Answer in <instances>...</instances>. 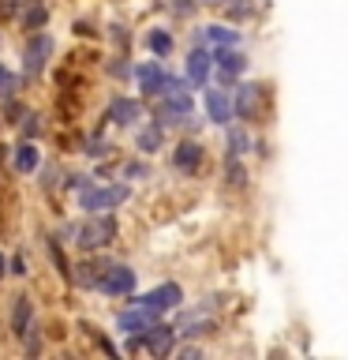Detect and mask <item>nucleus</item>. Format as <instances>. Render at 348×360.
<instances>
[{
  "label": "nucleus",
  "instance_id": "nucleus-1",
  "mask_svg": "<svg viewBox=\"0 0 348 360\" xmlns=\"http://www.w3.org/2000/svg\"><path fill=\"white\" fill-rule=\"evenodd\" d=\"M75 236V244L83 248V252H98V248L112 244V236H116V221L109 218V214H90L83 225H75V229H67Z\"/></svg>",
  "mask_w": 348,
  "mask_h": 360
},
{
  "label": "nucleus",
  "instance_id": "nucleus-2",
  "mask_svg": "<svg viewBox=\"0 0 348 360\" xmlns=\"http://www.w3.org/2000/svg\"><path fill=\"white\" fill-rule=\"evenodd\" d=\"M120 202H128V188L123 184H109V188H86L79 195V207L86 214H105V210H116Z\"/></svg>",
  "mask_w": 348,
  "mask_h": 360
},
{
  "label": "nucleus",
  "instance_id": "nucleus-3",
  "mask_svg": "<svg viewBox=\"0 0 348 360\" xmlns=\"http://www.w3.org/2000/svg\"><path fill=\"white\" fill-rule=\"evenodd\" d=\"M173 342H176V330H173V326H157V323H154L142 338L131 334L128 349H131V353H135V349H150L154 356H168V353H173Z\"/></svg>",
  "mask_w": 348,
  "mask_h": 360
},
{
  "label": "nucleus",
  "instance_id": "nucleus-4",
  "mask_svg": "<svg viewBox=\"0 0 348 360\" xmlns=\"http://www.w3.org/2000/svg\"><path fill=\"white\" fill-rule=\"evenodd\" d=\"M98 289L105 292V297H131L135 292V270L131 266H109L105 274H101Z\"/></svg>",
  "mask_w": 348,
  "mask_h": 360
},
{
  "label": "nucleus",
  "instance_id": "nucleus-5",
  "mask_svg": "<svg viewBox=\"0 0 348 360\" xmlns=\"http://www.w3.org/2000/svg\"><path fill=\"white\" fill-rule=\"evenodd\" d=\"M49 56H53V38L49 34H34V38L27 41V56H22V68H27V75H41L45 72V64H49Z\"/></svg>",
  "mask_w": 348,
  "mask_h": 360
},
{
  "label": "nucleus",
  "instance_id": "nucleus-6",
  "mask_svg": "<svg viewBox=\"0 0 348 360\" xmlns=\"http://www.w3.org/2000/svg\"><path fill=\"white\" fill-rule=\"evenodd\" d=\"M180 300H184V289L168 281V285H157L154 292H146V297H139L135 304H142V308H150L154 315H161V311H168V308H176Z\"/></svg>",
  "mask_w": 348,
  "mask_h": 360
},
{
  "label": "nucleus",
  "instance_id": "nucleus-7",
  "mask_svg": "<svg viewBox=\"0 0 348 360\" xmlns=\"http://www.w3.org/2000/svg\"><path fill=\"white\" fill-rule=\"evenodd\" d=\"M154 323H157V315H154L150 308H142V304H131L128 311H120V315H116L120 334H146Z\"/></svg>",
  "mask_w": 348,
  "mask_h": 360
},
{
  "label": "nucleus",
  "instance_id": "nucleus-8",
  "mask_svg": "<svg viewBox=\"0 0 348 360\" xmlns=\"http://www.w3.org/2000/svg\"><path fill=\"white\" fill-rule=\"evenodd\" d=\"M191 117V98H187V90H180V94H165L161 101V109H157V124H180V120H187Z\"/></svg>",
  "mask_w": 348,
  "mask_h": 360
},
{
  "label": "nucleus",
  "instance_id": "nucleus-9",
  "mask_svg": "<svg viewBox=\"0 0 348 360\" xmlns=\"http://www.w3.org/2000/svg\"><path fill=\"white\" fill-rule=\"evenodd\" d=\"M139 117H142V105H139L135 98H116V101L109 105V120L120 124V128H128V124H135Z\"/></svg>",
  "mask_w": 348,
  "mask_h": 360
},
{
  "label": "nucleus",
  "instance_id": "nucleus-10",
  "mask_svg": "<svg viewBox=\"0 0 348 360\" xmlns=\"http://www.w3.org/2000/svg\"><path fill=\"white\" fill-rule=\"evenodd\" d=\"M213 60H218V72H221V79H232V75H240L243 68H247V60H243V56L232 49V45H221V49L213 53Z\"/></svg>",
  "mask_w": 348,
  "mask_h": 360
},
{
  "label": "nucleus",
  "instance_id": "nucleus-11",
  "mask_svg": "<svg viewBox=\"0 0 348 360\" xmlns=\"http://www.w3.org/2000/svg\"><path fill=\"white\" fill-rule=\"evenodd\" d=\"M206 112L213 124H229L232 120V101L225 90H206Z\"/></svg>",
  "mask_w": 348,
  "mask_h": 360
},
{
  "label": "nucleus",
  "instance_id": "nucleus-12",
  "mask_svg": "<svg viewBox=\"0 0 348 360\" xmlns=\"http://www.w3.org/2000/svg\"><path fill=\"white\" fill-rule=\"evenodd\" d=\"M199 162H202V146L199 143H180L173 150V165L180 169V173H195Z\"/></svg>",
  "mask_w": 348,
  "mask_h": 360
},
{
  "label": "nucleus",
  "instance_id": "nucleus-13",
  "mask_svg": "<svg viewBox=\"0 0 348 360\" xmlns=\"http://www.w3.org/2000/svg\"><path fill=\"white\" fill-rule=\"evenodd\" d=\"M38 165H41V150H38V146H34L30 139L19 143L15 146V169H19V173L30 176V173H38Z\"/></svg>",
  "mask_w": 348,
  "mask_h": 360
},
{
  "label": "nucleus",
  "instance_id": "nucleus-14",
  "mask_svg": "<svg viewBox=\"0 0 348 360\" xmlns=\"http://www.w3.org/2000/svg\"><path fill=\"white\" fill-rule=\"evenodd\" d=\"M11 334L27 342L30 334V300L27 297H15V308H11Z\"/></svg>",
  "mask_w": 348,
  "mask_h": 360
},
{
  "label": "nucleus",
  "instance_id": "nucleus-15",
  "mask_svg": "<svg viewBox=\"0 0 348 360\" xmlns=\"http://www.w3.org/2000/svg\"><path fill=\"white\" fill-rule=\"evenodd\" d=\"M206 75H210V53L206 49H195V53L187 56V79L195 86H202V83H206Z\"/></svg>",
  "mask_w": 348,
  "mask_h": 360
},
{
  "label": "nucleus",
  "instance_id": "nucleus-16",
  "mask_svg": "<svg viewBox=\"0 0 348 360\" xmlns=\"http://www.w3.org/2000/svg\"><path fill=\"white\" fill-rule=\"evenodd\" d=\"M105 270L109 266H101V263H90V259H86V263H79L75 266V285H83V289H98V281H101V274H105Z\"/></svg>",
  "mask_w": 348,
  "mask_h": 360
},
{
  "label": "nucleus",
  "instance_id": "nucleus-17",
  "mask_svg": "<svg viewBox=\"0 0 348 360\" xmlns=\"http://www.w3.org/2000/svg\"><path fill=\"white\" fill-rule=\"evenodd\" d=\"M255 109H258V86H240L236 112H240V117H255Z\"/></svg>",
  "mask_w": 348,
  "mask_h": 360
},
{
  "label": "nucleus",
  "instance_id": "nucleus-18",
  "mask_svg": "<svg viewBox=\"0 0 348 360\" xmlns=\"http://www.w3.org/2000/svg\"><path fill=\"white\" fill-rule=\"evenodd\" d=\"M157 146H161V124H154V128H142V131H139V150L154 154Z\"/></svg>",
  "mask_w": 348,
  "mask_h": 360
},
{
  "label": "nucleus",
  "instance_id": "nucleus-19",
  "mask_svg": "<svg viewBox=\"0 0 348 360\" xmlns=\"http://www.w3.org/2000/svg\"><path fill=\"white\" fill-rule=\"evenodd\" d=\"M15 90H19V79H15V72H8V68L0 64V98L11 101V98H15Z\"/></svg>",
  "mask_w": 348,
  "mask_h": 360
},
{
  "label": "nucleus",
  "instance_id": "nucleus-20",
  "mask_svg": "<svg viewBox=\"0 0 348 360\" xmlns=\"http://www.w3.org/2000/svg\"><path fill=\"white\" fill-rule=\"evenodd\" d=\"M206 38L221 49V45H236V41H240V34L229 30V27H210V30H206Z\"/></svg>",
  "mask_w": 348,
  "mask_h": 360
},
{
  "label": "nucleus",
  "instance_id": "nucleus-21",
  "mask_svg": "<svg viewBox=\"0 0 348 360\" xmlns=\"http://www.w3.org/2000/svg\"><path fill=\"white\" fill-rule=\"evenodd\" d=\"M146 45H150L157 56H168V53H173V38H168L165 30H154L150 38H146Z\"/></svg>",
  "mask_w": 348,
  "mask_h": 360
},
{
  "label": "nucleus",
  "instance_id": "nucleus-22",
  "mask_svg": "<svg viewBox=\"0 0 348 360\" xmlns=\"http://www.w3.org/2000/svg\"><path fill=\"white\" fill-rule=\"evenodd\" d=\"M202 326H206V319H202V315H195V311H187L184 319H180L176 330H180V334H202Z\"/></svg>",
  "mask_w": 348,
  "mask_h": 360
},
{
  "label": "nucleus",
  "instance_id": "nucleus-23",
  "mask_svg": "<svg viewBox=\"0 0 348 360\" xmlns=\"http://www.w3.org/2000/svg\"><path fill=\"white\" fill-rule=\"evenodd\" d=\"M27 27H30V30H41V27H45V8H41V4L27 8Z\"/></svg>",
  "mask_w": 348,
  "mask_h": 360
},
{
  "label": "nucleus",
  "instance_id": "nucleus-24",
  "mask_svg": "<svg viewBox=\"0 0 348 360\" xmlns=\"http://www.w3.org/2000/svg\"><path fill=\"white\" fill-rule=\"evenodd\" d=\"M38 117H27V124H22V135H27V139H34V135H38Z\"/></svg>",
  "mask_w": 348,
  "mask_h": 360
},
{
  "label": "nucleus",
  "instance_id": "nucleus-25",
  "mask_svg": "<svg viewBox=\"0 0 348 360\" xmlns=\"http://www.w3.org/2000/svg\"><path fill=\"white\" fill-rule=\"evenodd\" d=\"M128 176H146V165H128Z\"/></svg>",
  "mask_w": 348,
  "mask_h": 360
},
{
  "label": "nucleus",
  "instance_id": "nucleus-26",
  "mask_svg": "<svg viewBox=\"0 0 348 360\" xmlns=\"http://www.w3.org/2000/svg\"><path fill=\"white\" fill-rule=\"evenodd\" d=\"M19 8V0H4V11H15Z\"/></svg>",
  "mask_w": 348,
  "mask_h": 360
},
{
  "label": "nucleus",
  "instance_id": "nucleus-27",
  "mask_svg": "<svg viewBox=\"0 0 348 360\" xmlns=\"http://www.w3.org/2000/svg\"><path fill=\"white\" fill-rule=\"evenodd\" d=\"M4 266H8V259H4V252H0V278H4Z\"/></svg>",
  "mask_w": 348,
  "mask_h": 360
}]
</instances>
